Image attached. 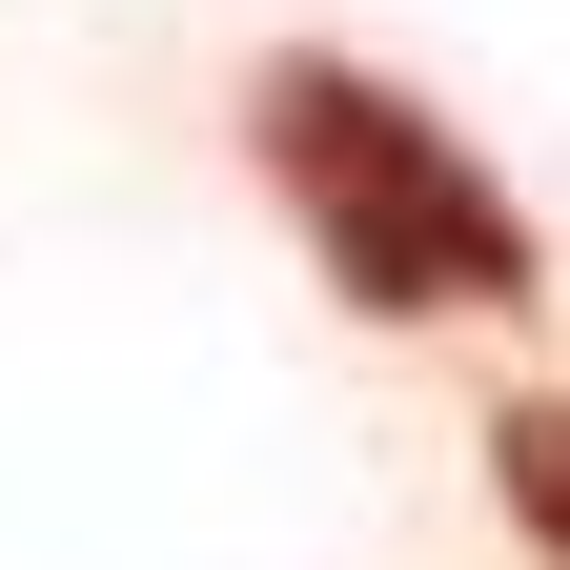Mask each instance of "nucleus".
<instances>
[{"label": "nucleus", "instance_id": "f257e3e1", "mask_svg": "<svg viewBox=\"0 0 570 570\" xmlns=\"http://www.w3.org/2000/svg\"><path fill=\"white\" fill-rule=\"evenodd\" d=\"M245 142H265L306 265L346 285V306H387V326H469V306H530L550 285L530 265V204L489 184L407 82H367V61H326V41H285L245 82Z\"/></svg>", "mask_w": 570, "mask_h": 570}, {"label": "nucleus", "instance_id": "f03ea898", "mask_svg": "<svg viewBox=\"0 0 570 570\" xmlns=\"http://www.w3.org/2000/svg\"><path fill=\"white\" fill-rule=\"evenodd\" d=\"M489 489H510V530L570 570V387H530V407H489Z\"/></svg>", "mask_w": 570, "mask_h": 570}]
</instances>
